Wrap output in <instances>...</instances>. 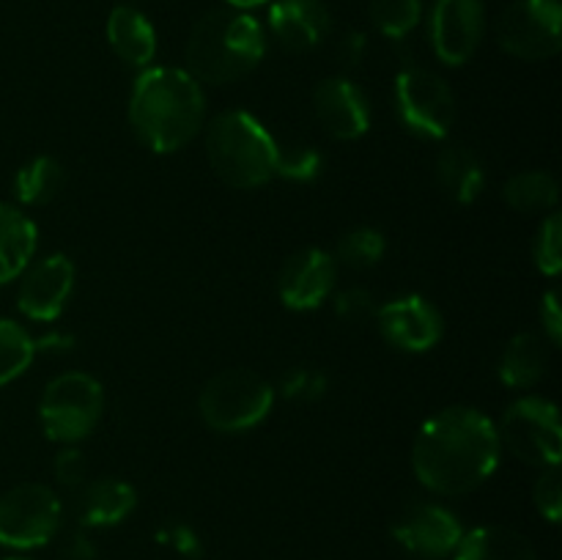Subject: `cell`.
Wrapping results in <instances>:
<instances>
[{
    "instance_id": "6da1fadb",
    "label": "cell",
    "mask_w": 562,
    "mask_h": 560,
    "mask_svg": "<svg viewBox=\"0 0 562 560\" xmlns=\"http://www.w3.org/2000/svg\"><path fill=\"white\" fill-rule=\"evenodd\" d=\"M497 426L475 406H448L428 417L412 445L417 481L437 494L475 492L499 464Z\"/></svg>"
},
{
    "instance_id": "7a4b0ae2",
    "label": "cell",
    "mask_w": 562,
    "mask_h": 560,
    "mask_svg": "<svg viewBox=\"0 0 562 560\" xmlns=\"http://www.w3.org/2000/svg\"><path fill=\"white\" fill-rule=\"evenodd\" d=\"M206 99L195 77L179 66H146L130 93V124L157 154L184 148L201 132Z\"/></svg>"
},
{
    "instance_id": "3957f363",
    "label": "cell",
    "mask_w": 562,
    "mask_h": 560,
    "mask_svg": "<svg viewBox=\"0 0 562 560\" xmlns=\"http://www.w3.org/2000/svg\"><path fill=\"white\" fill-rule=\"evenodd\" d=\"M267 33L247 11L217 9L203 14L187 38V71L206 86L241 80L263 60Z\"/></svg>"
},
{
    "instance_id": "277c9868",
    "label": "cell",
    "mask_w": 562,
    "mask_h": 560,
    "mask_svg": "<svg viewBox=\"0 0 562 560\" xmlns=\"http://www.w3.org/2000/svg\"><path fill=\"white\" fill-rule=\"evenodd\" d=\"M206 157L214 176L236 190H256L274 176L278 141L245 110H223L206 126Z\"/></svg>"
},
{
    "instance_id": "5b68a950",
    "label": "cell",
    "mask_w": 562,
    "mask_h": 560,
    "mask_svg": "<svg viewBox=\"0 0 562 560\" xmlns=\"http://www.w3.org/2000/svg\"><path fill=\"white\" fill-rule=\"evenodd\" d=\"M274 404V388L247 368L220 371L203 384L198 410L203 423L220 434H239L267 421Z\"/></svg>"
},
{
    "instance_id": "8992f818",
    "label": "cell",
    "mask_w": 562,
    "mask_h": 560,
    "mask_svg": "<svg viewBox=\"0 0 562 560\" xmlns=\"http://www.w3.org/2000/svg\"><path fill=\"white\" fill-rule=\"evenodd\" d=\"M104 412V390L86 371H66L44 388L38 401V423L47 439L77 445L99 426Z\"/></svg>"
},
{
    "instance_id": "52a82bcc",
    "label": "cell",
    "mask_w": 562,
    "mask_h": 560,
    "mask_svg": "<svg viewBox=\"0 0 562 560\" xmlns=\"http://www.w3.org/2000/svg\"><path fill=\"white\" fill-rule=\"evenodd\" d=\"M499 448L532 467H554L562 456L560 412L541 395H521L505 410L497 426Z\"/></svg>"
},
{
    "instance_id": "ba28073f",
    "label": "cell",
    "mask_w": 562,
    "mask_h": 560,
    "mask_svg": "<svg viewBox=\"0 0 562 560\" xmlns=\"http://www.w3.org/2000/svg\"><path fill=\"white\" fill-rule=\"evenodd\" d=\"M395 110L406 130L420 141H442L456 121V97L431 69L406 66L395 77Z\"/></svg>"
},
{
    "instance_id": "9c48e42d",
    "label": "cell",
    "mask_w": 562,
    "mask_h": 560,
    "mask_svg": "<svg viewBox=\"0 0 562 560\" xmlns=\"http://www.w3.org/2000/svg\"><path fill=\"white\" fill-rule=\"evenodd\" d=\"M64 505L44 483H16L0 494V547L36 549L58 533Z\"/></svg>"
},
{
    "instance_id": "30bf717a",
    "label": "cell",
    "mask_w": 562,
    "mask_h": 560,
    "mask_svg": "<svg viewBox=\"0 0 562 560\" xmlns=\"http://www.w3.org/2000/svg\"><path fill=\"white\" fill-rule=\"evenodd\" d=\"M505 53L519 60H547L562 47L560 0H514L497 22Z\"/></svg>"
},
{
    "instance_id": "8fae6325",
    "label": "cell",
    "mask_w": 562,
    "mask_h": 560,
    "mask_svg": "<svg viewBox=\"0 0 562 560\" xmlns=\"http://www.w3.org/2000/svg\"><path fill=\"white\" fill-rule=\"evenodd\" d=\"M16 280V307L22 316L31 322H55L75 291V264L64 253H53L27 264Z\"/></svg>"
},
{
    "instance_id": "7c38bea8",
    "label": "cell",
    "mask_w": 562,
    "mask_h": 560,
    "mask_svg": "<svg viewBox=\"0 0 562 560\" xmlns=\"http://www.w3.org/2000/svg\"><path fill=\"white\" fill-rule=\"evenodd\" d=\"M393 538L423 560H442L456 552L464 527L459 516L437 503H409L393 519Z\"/></svg>"
},
{
    "instance_id": "4fadbf2b",
    "label": "cell",
    "mask_w": 562,
    "mask_h": 560,
    "mask_svg": "<svg viewBox=\"0 0 562 560\" xmlns=\"http://www.w3.org/2000/svg\"><path fill=\"white\" fill-rule=\"evenodd\" d=\"M483 31H486L483 0H434L428 36L442 64L464 66L481 47Z\"/></svg>"
},
{
    "instance_id": "5bb4252c",
    "label": "cell",
    "mask_w": 562,
    "mask_h": 560,
    "mask_svg": "<svg viewBox=\"0 0 562 560\" xmlns=\"http://www.w3.org/2000/svg\"><path fill=\"white\" fill-rule=\"evenodd\" d=\"M373 322L390 346L409 351V355L434 349L445 333L442 313L420 294L395 296V300L384 302L379 305Z\"/></svg>"
},
{
    "instance_id": "9a60e30c",
    "label": "cell",
    "mask_w": 562,
    "mask_h": 560,
    "mask_svg": "<svg viewBox=\"0 0 562 560\" xmlns=\"http://www.w3.org/2000/svg\"><path fill=\"white\" fill-rule=\"evenodd\" d=\"M338 264L322 247H305L285 258L278 275V294L291 311H316L335 289Z\"/></svg>"
},
{
    "instance_id": "2e32d148",
    "label": "cell",
    "mask_w": 562,
    "mask_h": 560,
    "mask_svg": "<svg viewBox=\"0 0 562 560\" xmlns=\"http://www.w3.org/2000/svg\"><path fill=\"white\" fill-rule=\"evenodd\" d=\"M313 108L324 132L335 141H360L371 130L368 97L349 77H327L313 93Z\"/></svg>"
},
{
    "instance_id": "e0dca14e",
    "label": "cell",
    "mask_w": 562,
    "mask_h": 560,
    "mask_svg": "<svg viewBox=\"0 0 562 560\" xmlns=\"http://www.w3.org/2000/svg\"><path fill=\"white\" fill-rule=\"evenodd\" d=\"M269 27L291 53H307L329 36L333 14L322 0H274L269 5Z\"/></svg>"
},
{
    "instance_id": "ac0fdd59",
    "label": "cell",
    "mask_w": 562,
    "mask_h": 560,
    "mask_svg": "<svg viewBox=\"0 0 562 560\" xmlns=\"http://www.w3.org/2000/svg\"><path fill=\"white\" fill-rule=\"evenodd\" d=\"M108 42L124 64L135 69L151 66L157 55V33L148 16L135 5H115L108 16Z\"/></svg>"
},
{
    "instance_id": "d6986e66",
    "label": "cell",
    "mask_w": 562,
    "mask_h": 560,
    "mask_svg": "<svg viewBox=\"0 0 562 560\" xmlns=\"http://www.w3.org/2000/svg\"><path fill=\"white\" fill-rule=\"evenodd\" d=\"M137 492L132 483L121 478H99L82 486L77 500V516L82 527H113L121 525L135 511Z\"/></svg>"
},
{
    "instance_id": "ffe728a7",
    "label": "cell",
    "mask_w": 562,
    "mask_h": 560,
    "mask_svg": "<svg viewBox=\"0 0 562 560\" xmlns=\"http://www.w3.org/2000/svg\"><path fill=\"white\" fill-rule=\"evenodd\" d=\"M38 228L25 212L0 201V285L11 283L33 261Z\"/></svg>"
},
{
    "instance_id": "44dd1931",
    "label": "cell",
    "mask_w": 562,
    "mask_h": 560,
    "mask_svg": "<svg viewBox=\"0 0 562 560\" xmlns=\"http://www.w3.org/2000/svg\"><path fill=\"white\" fill-rule=\"evenodd\" d=\"M456 560H538L525 533L505 525H481L464 533L453 552Z\"/></svg>"
},
{
    "instance_id": "7402d4cb",
    "label": "cell",
    "mask_w": 562,
    "mask_h": 560,
    "mask_svg": "<svg viewBox=\"0 0 562 560\" xmlns=\"http://www.w3.org/2000/svg\"><path fill=\"white\" fill-rule=\"evenodd\" d=\"M549 368V344L536 333H519L499 355V379L514 390H527L543 379Z\"/></svg>"
},
{
    "instance_id": "603a6c76",
    "label": "cell",
    "mask_w": 562,
    "mask_h": 560,
    "mask_svg": "<svg viewBox=\"0 0 562 560\" xmlns=\"http://www.w3.org/2000/svg\"><path fill=\"white\" fill-rule=\"evenodd\" d=\"M437 181L456 203H475L486 187V170L467 146H448L437 157Z\"/></svg>"
},
{
    "instance_id": "cb8c5ba5",
    "label": "cell",
    "mask_w": 562,
    "mask_h": 560,
    "mask_svg": "<svg viewBox=\"0 0 562 560\" xmlns=\"http://www.w3.org/2000/svg\"><path fill=\"white\" fill-rule=\"evenodd\" d=\"M66 170L55 157H33L14 176V195L25 206H47L64 192Z\"/></svg>"
},
{
    "instance_id": "d4e9b609",
    "label": "cell",
    "mask_w": 562,
    "mask_h": 560,
    "mask_svg": "<svg viewBox=\"0 0 562 560\" xmlns=\"http://www.w3.org/2000/svg\"><path fill=\"white\" fill-rule=\"evenodd\" d=\"M503 198L516 212H552L558 206V181L547 170H525L514 173L503 187Z\"/></svg>"
},
{
    "instance_id": "484cf974",
    "label": "cell",
    "mask_w": 562,
    "mask_h": 560,
    "mask_svg": "<svg viewBox=\"0 0 562 560\" xmlns=\"http://www.w3.org/2000/svg\"><path fill=\"white\" fill-rule=\"evenodd\" d=\"M36 357V338L14 318H0V388L20 379Z\"/></svg>"
},
{
    "instance_id": "4316f807",
    "label": "cell",
    "mask_w": 562,
    "mask_h": 560,
    "mask_svg": "<svg viewBox=\"0 0 562 560\" xmlns=\"http://www.w3.org/2000/svg\"><path fill=\"white\" fill-rule=\"evenodd\" d=\"M384 247H387V242H384L382 231L360 225V228H351L349 234L340 236L333 258L335 264H344L349 269H371L382 261Z\"/></svg>"
},
{
    "instance_id": "83f0119b",
    "label": "cell",
    "mask_w": 562,
    "mask_h": 560,
    "mask_svg": "<svg viewBox=\"0 0 562 560\" xmlns=\"http://www.w3.org/2000/svg\"><path fill=\"white\" fill-rule=\"evenodd\" d=\"M368 14L387 38H404L423 16V0H368Z\"/></svg>"
},
{
    "instance_id": "f1b7e54d",
    "label": "cell",
    "mask_w": 562,
    "mask_h": 560,
    "mask_svg": "<svg viewBox=\"0 0 562 560\" xmlns=\"http://www.w3.org/2000/svg\"><path fill=\"white\" fill-rule=\"evenodd\" d=\"M532 258L543 275L554 278L562 269V217L558 212H549L538 228L532 242Z\"/></svg>"
},
{
    "instance_id": "f546056e",
    "label": "cell",
    "mask_w": 562,
    "mask_h": 560,
    "mask_svg": "<svg viewBox=\"0 0 562 560\" xmlns=\"http://www.w3.org/2000/svg\"><path fill=\"white\" fill-rule=\"evenodd\" d=\"M324 168V157L313 146H278V165L274 176H283L289 181H313Z\"/></svg>"
},
{
    "instance_id": "4dcf8cb0",
    "label": "cell",
    "mask_w": 562,
    "mask_h": 560,
    "mask_svg": "<svg viewBox=\"0 0 562 560\" xmlns=\"http://www.w3.org/2000/svg\"><path fill=\"white\" fill-rule=\"evenodd\" d=\"M532 500L541 516H547L552 525H558L562 516V481H560V464L541 467L536 489H532Z\"/></svg>"
},
{
    "instance_id": "1f68e13d",
    "label": "cell",
    "mask_w": 562,
    "mask_h": 560,
    "mask_svg": "<svg viewBox=\"0 0 562 560\" xmlns=\"http://www.w3.org/2000/svg\"><path fill=\"white\" fill-rule=\"evenodd\" d=\"M280 393L291 401H316L327 393V377L313 368H291L280 382Z\"/></svg>"
},
{
    "instance_id": "d6a6232c",
    "label": "cell",
    "mask_w": 562,
    "mask_h": 560,
    "mask_svg": "<svg viewBox=\"0 0 562 560\" xmlns=\"http://www.w3.org/2000/svg\"><path fill=\"white\" fill-rule=\"evenodd\" d=\"M376 300H373L371 291L366 289H344L335 294V313H338V318H344V322H368V318H376Z\"/></svg>"
},
{
    "instance_id": "836d02e7",
    "label": "cell",
    "mask_w": 562,
    "mask_h": 560,
    "mask_svg": "<svg viewBox=\"0 0 562 560\" xmlns=\"http://www.w3.org/2000/svg\"><path fill=\"white\" fill-rule=\"evenodd\" d=\"M53 472L55 481L64 483V486H82V481H86V459H82L80 450L69 445V448L55 456Z\"/></svg>"
},
{
    "instance_id": "e575fe53",
    "label": "cell",
    "mask_w": 562,
    "mask_h": 560,
    "mask_svg": "<svg viewBox=\"0 0 562 560\" xmlns=\"http://www.w3.org/2000/svg\"><path fill=\"white\" fill-rule=\"evenodd\" d=\"M538 311H541V324L549 344L558 346L562 340V305H560L558 289H549L547 294L541 296V307H538Z\"/></svg>"
},
{
    "instance_id": "d590c367",
    "label": "cell",
    "mask_w": 562,
    "mask_h": 560,
    "mask_svg": "<svg viewBox=\"0 0 562 560\" xmlns=\"http://www.w3.org/2000/svg\"><path fill=\"white\" fill-rule=\"evenodd\" d=\"M159 538H162L168 547H173L176 552L187 555V558H198V555H201V541H198L195 530L187 525H168L159 533Z\"/></svg>"
},
{
    "instance_id": "8d00e7d4",
    "label": "cell",
    "mask_w": 562,
    "mask_h": 560,
    "mask_svg": "<svg viewBox=\"0 0 562 560\" xmlns=\"http://www.w3.org/2000/svg\"><path fill=\"white\" fill-rule=\"evenodd\" d=\"M64 555L66 560H93L97 558V547H93V541L86 536V533L77 530L66 538Z\"/></svg>"
},
{
    "instance_id": "74e56055",
    "label": "cell",
    "mask_w": 562,
    "mask_h": 560,
    "mask_svg": "<svg viewBox=\"0 0 562 560\" xmlns=\"http://www.w3.org/2000/svg\"><path fill=\"white\" fill-rule=\"evenodd\" d=\"M71 344L75 340L69 335H44V338L36 340V355L38 351H66L71 349Z\"/></svg>"
},
{
    "instance_id": "f35d334b",
    "label": "cell",
    "mask_w": 562,
    "mask_h": 560,
    "mask_svg": "<svg viewBox=\"0 0 562 560\" xmlns=\"http://www.w3.org/2000/svg\"><path fill=\"white\" fill-rule=\"evenodd\" d=\"M223 3L234 11H252V9H261V5H267L269 0H223Z\"/></svg>"
},
{
    "instance_id": "ab89813d",
    "label": "cell",
    "mask_w": 562,
    "mask_h": 560,
    "mask_svg": "<svg viewBox=\"0 0 562 560\" xmlns=\"http://www.w3.org/2000/svg\"><path fill=\"white\" fill-rule=\"evenodd\" d=\"M5 560H31V558H5Z\"/></svg>"
},
{
    "instance_id": "60d3db41",
    "label": "cell",
    "mask_w": 562,
    "mask_h": 560,
    "mask_svg": "<svg viewBox=\"0 0 562 560\" xmlns=\"http://www.w3.org/2000/svg\"><path fill=\"white\" fill-rule=\"evenodd\" d=\"M126 3H132V0H124V5H126Z\"/></svg>"
}]
</instances>
